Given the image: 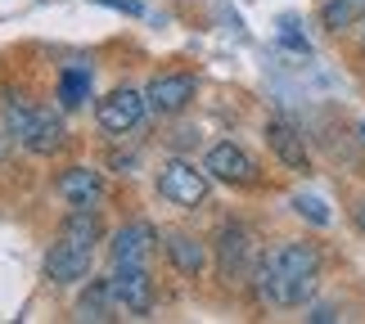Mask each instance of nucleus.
Instances as JSON below:
<instances>
[{"mask_svg": "<svg viewBox=\"0 0 365 324\" xmlns=\"http://www.w3.org/2000/svg\"><path fill=\"white\" fill-rule=\"evenodd\" d=\"M194 90H199V81L190 73H163L145 86V104H149V113H158V117H176L180 108H190Z\"/></svg>", "mask_w": 365, "mask_h": 324, "instance_id": "423d86ee", "label": "nucleus"}, {"mask_svg": "<svg viewBox=\"0 0 365 324\" xmlns=\"http://www.w3.org/2000/svg\"><path fill=\"white\" fill-rule=\"evenodd\" d=\"M100 5H113V9H122V14H145V5H140V0H100Z\"/></svg>", "mask_w": 365, "mask_h": 324, "instance_id": "a211bd4d", "label": "nucleus"}, {"mask_svg": "<svg viewBox=\"0 0 365 324\" xmlns=\"http://www.w3.org/2000/svg\"><path fill=\"white\" fill-rule=\"evenodd\" d=\"M203 172L221 180V185H252L257 180V162L248 158V153L240 145H230V140H221V145L207 149V158H203Z\"/></svg>", "mask_w": 365, "mask_h": 324, "instance_id": "6e6552de", "label": "nucleus"}, {"mask_svg": "<svg viewBox=\"0 0 365 324\" xmlns=\"http://www.w3.org/2000/svg\"><path fill=\"white\" fill-rule=\"evenodd\" d=\"M365 19V0H325L320 5V23L329 27V32H347L352 23Z\"/></svg>", "mask_w": 365, "mask_h": 324, "instance_id": "dca6fc26", "label": "nucleus"}, {"mask_svg": "<svg viewBox=\"0 0 365 324\" xmlns=\"http://www.w3.org/2000/svg\"><path fill=\"white\" fill-rule=\"evenodd\" d=\"M320 252L312 244H279L252 266V288L266 306H298L316 293Z\"/></svg>", "mask_w": 365, "mask_h": 324, "instance_id": "f257e3e1", "label": "nucleus"}, {"mask_svg": "<svg viewBox=\"0 0 365 324\" xmlns=\"http://www.w3.org/2000/svg\"><path fill=\"white\" fill-rule=\"evenodd\" d=\"M356 230H365V203L356 207Z\"/></svg>", "mask_w": 365, "mask_h": 324, "instance_id": "6ab92c4d", "label": "nucleus"}, {"mask_svg": "<svg viewBox=\"0 0 365 324\" xmlns=\"http://www.w3.org/2000/svg\"><path fill=\"white\" fill-rule=\"evenodd\" d=\"M163 248H167V261L176 266L180 275H203V266H207V248L199 244L194 234H167L163 239Z\"/></svg>", "mask_w": 365, "mask_h": 324, "instance_id": "ddd939ff", "label": "nucleus"}, {"mask_svg": "<svg viewBox=\"0 0 365 324\" xmlns=\"http://www.w3.org/2000/svg\"><path fill=\"white\" fill-rule=\"evenodd\" d=\"M113 298L122 311L131 315H149L153 311V279H149V266H113Z\"/></svg>", "mask_w": 365, "mask_h": 324, "instance_id": "1a4fd4ad", "label": "nucleus"}, {"mask_svg": "<svg viewBox=\"0 0 365 324\" xmlns=\"http://www.w3.org/2000/svg\"><path fill=\"white\" fill-rule=\"evenodd\" d=\"M361 140H365V122H361Z\"/></svg>", "mask_w": 365, "mask_h": 324, "instance_id": "aec40b11", "label": "nucleus"}, {"mask_svg": "<svg viewBox=\"0 0 365 324\" xmlns=\"http://www.w3.org/2000/svg\"><path fill=\"white\" fill-rule=\"evenodd\" d=\"M54 189H59V199L68 207H95L104 199V176L95 172V167H68V172L54 180Z\"/></svg>", "mask_w": 365, "mask_h": 324, "instance_id": "9b49d317", "label": "nucleus"}, {"mask_svg": "<svg viewBox=\"0 0 365 324\" xmlns=\"http://www.w3.org/2000/svg\"><path fill=\"white\" fill-rule=\"evenodd\" d=\"M113 279H91L86 288H81V298H77V320H113Z\"/></svg>", "mask_w": 365, "mask_h": 324, "instance_id": "4468645a", "label": "nucleus"}, {"mask_svg": "<svg viewBox=\"0 0 365 324\" xmlns=\"http://www.w3.org/2000/svg\"><path fill=\"white\" fill-rule=\"evenodd\" d=\"M86 95H91V68L68 63L63 73H59V104L63 108H81V104H86Z\"/></svg>", "mask_w": 365, "mask_h": 324, "instance_id": "2eb2a0df", "label": "nucleus"}, {"mask_svg": "<svg viewBox=\"0 0 365 324\" xmlns=\"http://www.w3.org/2000/svg\"><path fill=\"white\" fill-rule=\"evenodd\" d=\"M149 113L145 104V90H135V86H118V90H108L100 108H95V122L104 126L108 135H126V131H135L140 117Z\"/></svg>", "mask_w": 365, "mask_h": 324, "instance_id": "39448f33", "label": "nucleus"}, {"mask_svg": "<svg viewBox=\"0 0 365 324\" xmlns=\"http://www.w3.org/2000/svg\"><path fill=\"white\" fill-rule=\"evenodd\" d=\"M293 212L302 221H312V225H329V207H325V199H316V194H293Z\"/></svg>", "mask_w": 365, "mask_h": 324, "instance_id": "f3484780", "label": "nucleus"}, {"mask_svg": "<svg viewBox=\"0 0 365 324\" xmlns=\"http://www.w3.org/2000/svg\"><path fill=\"white\" fill-rule=\"evenodd\" d=\"M153 244H158L153 225H149V221H131V225H122V230L113 234L108 257H113V266H149Z\"/></svg>", "mask_w": 365, "mask_h": 324, "instance_id": "9d476101", "label": "nucleus"}, {"mask_svg": "<svg viewBox=\"0 0 365 324\" xmlns=\"http://www.w3.org/2000/svg\"><path fill=\"white\" fill-rule=\"evenodd\" d=\"M266 145H271V153H275V158L289 167V172H312L307 145H302V135L293 131L289 122H279V117H271V122H266Z\"/></svg>", "mask_w": 365, "mask_h": 324, "instance_id": "f8f14e48", "label": "nucleus"}, {"mask_svg": "<svg viewBox=\"0 0 365 324\" xmlns=\"http://www.w3.org/2000/svg\"><path fill=\"white\" fill-rule=\"evenodd\" d=\"M248 266H252V234H248V225L226 221L221 234H217V271H221V279H244Z\"/></svg>", "mask_w": 365, "mask_h": 324, "instance_id": "0eeeda50", "label": "nucleus"}, {"mask_svg": "<svg viewBox=\"0 0 365 324\" xmlns=\"http://www.w3.org/2000/svg\"><path fill=\"white\" fill-rule=\"evenodd\" d=\"M207 180H212V176H207L203 167L172 158L158 172V194H163L167 203H176V207H199L207 199Z\"/></svg>", "mask_w": 365, "mask_h": 324, "instance_id": "20e7f679", "label": "nucleus"}, {"mask_svg": "<svg viewBox=\"0 0 365 324\" xmlns=\"http://www.w3.org/2000/svg\"><path fill=\"white\" fill-rule=\"evenodd\" d=\"M100 234L104 230H100L95 207H73L68 221L59 225V239L46 252V279H54V284H81L91 275V257H95Z\"/></svg>", "mask_w": 365, "mask_h": 324, "instance_id": "f03ea898", "label": "nucleus"}, {"mask_svg": "<svg viewBox=\"0 0 365 324\" xmlns=\"http://www.w3.org/2000/svg\"><path fill=\"white\" fill-rule=\"evenodd\" d=\"M5 126H9V135L19 140V145L27 153H59L63 149V122L54 117V113L46 108H32L27 100H19V95H5Z\"/></svg>", "mask_w": 365, "mask_h": 324, "instance_id": "7ed1b4c3", "label": "nucleus"}]
</instances>
